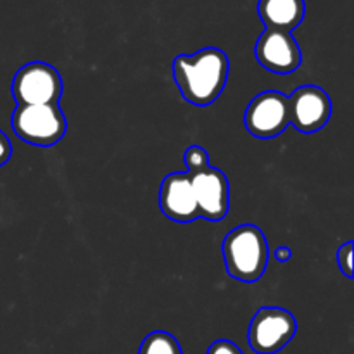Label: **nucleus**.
<instances>
[{
  "label": "nucleus",
  "mask_w": 354,
  "mask_h": 354,
  "mask_svg": "<svg viewBox=\"0 0 354 354\" xmlns=\"http://www.w3.org/2000/svg\"><path fill=\"white\" fill-rule=\"evenodd\" d=\"M273 258L279 263H287L292 258V249L287 248V245H279V248L273 251Z\"/></svg>",
  "instance_id": "17"
},
{
  "label": "nucleus",
  "mask_w": 354,
  "mask_h": 354,
  "mask_svg": "<svg viewBox=\"0 0 354 354\" xmlns=\"http://www.w3.org/2000/svg\"><path fill=\"white\" fill-rule=\"evenodd\" d=\"M138 354H183L178 339L169 332L156 330L151 332L142 341Z\"/></svg>",
  "instance_id": "12"
},
{
  "label": "nucleus",
  "mask_w": 354,
  "mask_h": 354,
  "mask_svg": "<svg viewBox=\"0 0 354 354\" xmlns=\"http://www.w3.org/2000/svg\"><path fill=\"white\" fill-rule=\"evenodd\" d=\"M254 57L275 75H290L303 64V52L292 33L266 28L254 45Z\"/></svg>",
  "instance_id": "7"
},
{
  "label": "nucleus",
  "mask_w": 354,
  "mask_h": 354,
  "mask_svg": "<svg viewBox=\"0 0 354 354\" xmlns=\"http://www.w3.org/2000/svg\"><path fill=\"white\" fill-rule=\"evenodd\" d=\"M227 273L239 282H258L266 272L270 248L265 234L251 223L239 225L228 232L221 244Z\"/></svg>",
  "instance_id": "2"
},
{
  "label": "nucleus",
  "mask_w": 354,
  "mask_h": 354,
  "mask_svg": "<svg viewBox=\"0 0 354 354\" xmlns=\"http://www.w3.org/2000/svg\"><path fill=\"white\" fill-rule=\"evenodd\" d=\"M10 124L19 140L38 147L59 144L68 131V120L59 104L16 106Z\"/></svg>",
  "instance_id": "3"
},
{
  "label": "nucleus",
  "mask_w": 354,
  "mask_h": 354,
  "mask_svg": "<svg viewBox=\"0 0 354 354\" xmlns=\"http://www.w3.org/2000/svg\"><path fill=\"white\" fill-rule=\"evenodd\" d=\"M159 209L176 223H192L201 218L189 173L175 171L162 178L159 187Z\"/></svg>",
  "instance_id": "10"
},
{
  "label": "nucleus",
  "mask_w": 354,
  "mask_h": 354,
  "mask_svg": "<svg viewBox=\"0 0 354 354\" xmlns=\"http://www.w3.org/2000/svg\"><path fill=\"white\" fill-rule=\"evenodd\" d=\"M171 71L183 99L194 106L204 107L223 93L230 61L221 48L206 47L192 55H176Z\"/></svg>",
  "instance_id": "1"
},
{
  "label": "nucleus",
  "mask_w": 354,
  "mask_h": 354,
  "mask_svg": "<svg viewBox=\"0 0 354 354\" xmlns=\"http://www.w3.org/2000/svg\"><path fill=\"white\" fill-rule=\"evenodd\" d=\"M289 97L290 124L301 133H315L327 127L332 118V100L324 88L303 85Z\"/></svg>",
  "instance_id": "8"
},
{
  "label": "nucleus",
  "mask_w": 354,
  "mask_h": 354,
  "mask_svg": "<svg viewBox=\"0 0 354 354\" xmlns=\"http://www.w3.org/2000/svg\"><path fill=\"white\" fill-rule=\"evenodd\" d=\"M189 176L201 218L207 221L223 220L230 206V183L227 175L221 169L207 166Z\"/></svg>",
  "instance_id": "9"
},
{
  "label": "nucleus",
  "mask_w": 354,
  "mask_h": 354,
  "mask_svg": "<svg viewBox=\"0 0 354 354\" xmlns=\"http://www.w3.org/2000/svg\"><path fill=\"white\" fill-rule=\"evenodd\" d=\"M258 14L266 28L290 33L303 23L306 3L304 0H259Z\"/></svg>",
  "instance_id": "11"
},
{
  "label": "nucleus",
  "mask_w": 354,
  "mask_h": 354,
  "mask_svg": "<svg viewBox=\"0 0 354 354\" xmlns=\"http://www.w3.org/2000/svg\"><path fill=\"white\" fill-rule=\"evenodd\" d=\"M353 242H346L337 249V265L348 279H353Z\"/></svg>",
  "instance_id": "14"
},
{
  "label": "nucleus",
  "mask_w": 354,
  "mask_h": 354,
  "mask_svg": "<svg viewBox=\"0 0 354 354\" xmlns=\"http://www.w3.org/2000/svg\"><path fill=\"white\" fill-rule=\"evenodd\" d=\"M206 354H244L241 351L235 342L228 341V339H220V341H214L213 344L209 346Z\"/></svg>",
  "instance_id": "15"
},
{
  "label": "nucleus",
  "mask_w": 354,
  "mask_h": 354,
  "mask_svg": "<svg viewBox=\"0 0 354 354\" xmlns=\"http://www.w3.org/2000/svg\"><path fill=\"white\" fill-rule=\"evenodd\" d=\"M10 90L17 106L59 104L62 95V78L52 64L33 61L17 69Z\"/></svg>",
  "instance_id": "4"
},
{
  "label": "nucleus",
  "mask_w": 354,
  "mask_h": 354,
  "mask_svg": "<svg viewBox=\"0 0 354 354\" xmlns=\"http://www.w3.org/2000/svg\"><path fill=\"white\" fill-rule=\"evenodd\" d=\"M297 322L283 308L265 306L256 311L249 324V348L256 354H277L294 339Z\"/></svg>",
  "instance_id": "5"
},
{
  "label": "nucleus",
  "mask_w": 354,
  "mask_h": 354,
  "mask_svg": "<svg viewBox=\"0 0 354 354\" xmlns=\"http://www.w3.org/2000/svg\"><path fill=\"white\" fill-rule=\"evenodd\" d=\"M245 130L259 140L277 138L290 127L289 97L279 90H265L249 102L244 113Z\"/></svg>",
  "instance_id": "6"
},
{
  "label": "nucleus",
  "mask_w": 354,
  "mask_h": 354,
  "mask_svg": "<svg viewBox=\"0 0 354 354\" xmlns=\"http://www.w3.org/2000/svg\"><path fill=\"white\" fill-rule=\"evenodd\" d=\"M10 156H12V144H10L9 137L0 130V168L9 162Z\"/></svg>",
  "instance_id": "16"
},
{
  "label": "nucleus",
  "mask_w": 354,
  "mask_h": 354,
  "mask_svg": "<svg viewBox=\"0 0 354 354\" xmlns=\"http://www.w3.org/2000/svg\"><path fill=\"white\" fill-rule=\"evenodd\" d=\"M183 165H185L187 173L192 175V173L201 171V169L207 168L209 165V154L204 147L201 145H190L189 149L183 154Z\"/></svg>",
  "instance_id": "13"
}]
</instances>
